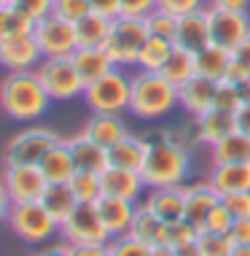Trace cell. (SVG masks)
<instances>
[{
  "label": "cell",
  "mask_w": 250,
  "mask_h": 256,
  "mask_svg": "<svg viewBox=\"0 0 250 256\" xmlns=\"http://www.w3.org/2000/svg\"><path fill=\"white\" fill-rule=\"evenodd\" d=\"M145 189H167V186H183L191 176V151L189 146L167 138L164 132L148 143L143 170Z\"/></svg>",
  "instance_id": "6da1fadb"
},
{
  "label": "cell",
  "mask_w": 250,
  "mask_h": 256,
  "mask_svg": "<svg viewBox=\"0 0 250 256\" xmlns=\"http://www.w3.org/2000/svg\"><path fill=\"white\" fill-rule=\"evenodd\" d=\"M51 98L46 94L35 70L8 73L0 81V108L13 122H35L46 114Z\"/></svg>",
  "instance_id": "7a4b0ae2"
},
{
  "label": "cell",
  "mask_w": 250,
  "mask_h": 256,
  "mask_svg": "<svg viewBox=\"0 0 250 256\" xmlns=\"http://www.w3.org/2000/svg\"><path fill=\"white\" fill-rule=\"evenodd\" d=\"M175 106H178V86H172L162 73L140 70L132 76L129 114H135L143 122H151L167 116Z\"/></svg>",
  "instance_id": "3957f363"
},
{
  "label": "cell",
  "mask_w": 250,
  "mask_h": 256,
  "mask_svg": "<svg viewBox=\"0 0 250 256\" xmlns=\"http://www.w3.org/2000/svg\"><path fill=\"white\" fill-rule=\"evenodd\" d=\"M148 36H151V30L145 19L116 16L102 49L108 52V57L113 60L116 68H129V65H137V57H140V49L148 40Z\"/></svg>",
  "instance_id": "277c9868"
},
{
  "label": "cell",
  "mask_w": 250,
  "mask_h": 256,
  "mask_svg": "<svg viewBox=\"0 0 250 256\" xmlns=\"http://www.w3.org/2000/svg\"><path fill=\"white\" fill-rule=\"evenodd\" d=\"M83 100L92 114H124L132 100V76L124 68H113L83 89Z\"/></svg>",
  "instance_id": "5b68a950"
},
{
  "label": "cell",
  "mask_w": 250,
  "mask_h": 256,
  "mask_svg": "<svg viewBox=\"0 0 250 256\" xmlns=\"http://www.w3.org/2000/svg\"><path fill=\"white\" fill-rule=\"evenodd\" d=\"M35 73H38L40 84H43V89H46V94L51 100H57V102H67V100L81 98L83 89H86L70 57L43 60Z\"/></svg>",
  "instance_id": "8992f818"
},
{
  "label": "cell",
  "mask_w": 250,
  "mask_h": 256,
  "mask_svg": "<svg viewBox=\"0 0 250 256\" xmlns=\"http://www.w3.org/2000/svg\"><path fill=\"white\" fill-rule=\"evenodd\" d=\"M59 232L67 246H108L113 240L100 218L97 202H78Z\"/></svg>",
  "instance_id": "52a82bcc"
},
{
  "label": "cell",
  "mask_w": 250,
  "mask_h": 256,
  "mask_svg": "<svg viewBox=\"0 0 250 256\" xmlns=\"http://www.w3.org/2000/svg\"><path fill=\"white\" fill-rule=\"evenodd\" d=\"M8 226L16 232V238L24 240V243H46L48 238H54V234L59 232V224L51 218V213H48L40 202L11 205Z\"/></svg>",
  "instance_id": "ba28073f"
},
{
  "label": "cell",
  "mask_w": 250,
  "mask_h": 256,
  "mask_svg": "<svg viewBox=\"0 0 250 256\" xmlns=\"http://www.w3.org/2000/svg\"><path fill=\"white\" fill-rule=\"evenodd\" d=\"M62 138L48 127H30L24 132L13 135L5 146V164H40Z\"/></svg>",
  "instance_id": "9c48e42d"
},
{
  "label": "cell",
  "mask_w": 250,
  "mask_h": 256,
  "mask_svg": "<svg viewBox=\"0 0 250 256\" xmlns=\"http://www.w3.org/2000/svg\"><path fill=\"white\" fill-rule=\"evenodd\" d=\"M43 60L51 57H73V52L78 49V40H75V27L70 22H62L59 16L48 14V16L38 19L35 30H32Z\"/></svg>",
  "instance_id": "30bf717a"
},
{
  "label": "cell",
  "mask_w": 250,
  "mask_h": 256,
  "mask_svg": "<svg viewBox=\"0 0 250 256\" xmlns=\"http://www.w3.org/2000/svg\"><path fill=\"white\" fill-rule=\"evenodd\" d=\"M3 184L8 192L11 202H40L46 192V176L40 172L38 164H5L3 170Z\"/></svg>",
  "instance_id": "8fae6325"
},
{
  "label": "cell",
  "mask_w": 250,
  "mask_h": 256,
  "mask_svg": "<svg viewBox=\"0 0 250 256\" xmlns=\"http://www.w3.org/2000/svg\"><path fill=\"white\" fill-rule=\"evenodd\" d=\"M207 22H210V40L215 46L234 52L250 36V19L245 11H229V8H207Z\"/></svg>",
  "instance_id": "7c38bea8"
},
{
  "label": "cell",
  "mask_w": 250,
  "mask_h": 256,
  "mask_svg": "<svg viewBox=\"0 0 250 256\" xmlns=\"http://www.w3.org/2000/svg\"><path fill=\"white\" fill-rule=\"evenodd\" d=\"M43 62L35 38L30 36H13L0 40V65L8 73H24V70H38V65Z\"/></svg>",
  "instance_id": "4fadbf2b"
},
{
  "label": "cell",
  "mask_w": 250,
  "mask_h": 256,
  "mask_svg": "<svg viewBox=\"0 0 250 256\" xmlns=\"http://www.w3.org/2000/svg\"><path fill=\"white\" fill-rule=\"evenodd\" d=\"M97 210H100V218H102V224H105L110 238H121V234H129V230H132L137 202L102 194L100 200H97Z\"/></svg>",
  "instance_id": "5bb4252c"
},
{
  "label": "cell",
  "mask_w": 250,
  "mask_h": 256,
  "mask_svg": "<svg viewBox=\"0 0 250 256\" xmlns=\"http://www.w3.org/2000/svg\"><path fill=\"white\" fill-rule=\"evenodd\" d=\"M100 184L105 197H121V200H132V202H137L145 189L140 172L121 170V168H105L100 172Z\"/></svg>",
  "instance_id": "9a60e30c"
},
{
  "label": "cell",
  "mask_w": 250,
  "mask_h": 256,
  "mask_svg": "<svg viewBox=\"0 0 250 256\" xmlns=\"http://www.w3.org/2000/svg\"><path fill=\"white\" fill-rule=\"evenodd\" d=\"M210 22H207V8L186 14L178 19V36L175 46H183L189 52H202L205 46H210Z\"/></svg>",
  "instance_id": "2e32d148"
},
{
  "label": "cell",
  "mask_w": 250,
  "mask_h": 256,
  "mask_svg": "<svg viewBox=\"0 0 250 256\" xmlns=\"http://www.w3.org/2000/svg\"><path fill=\"white\" fill-rule=\"evenodd\" d=\"M73 65L75 70H78L83 86L94 84L97 78H102L105 73L113 70V60L108 57V52L102 49V46H78V49L73 52Z\"/></svg>",
  "instance_id": "e0dca14e"
},
{
  "label": "cell",
  "mask_w": 250,
  "mask_h": 256,
  "mask_svg": "<svg viewBox=\"0 0 250 256\" xmlns=\"http://www.w3.org/2000/svg\"><path fill=\"white\" fill-rule=\"evenodd\" d=\"M148 143L151 140L129 132L127 138H121L119 143H113V146L108 148V168H121V170L140 172L143 162H145V154H148Z\"/></svg>",
  "instance_id": "ac0fdd59"
},
{
  "label": "cell",
  "mask_w": 250,
  "mask_h": 256,
  "mask_svg": "<svg viewBox=\"0 0 250 256\" xmlns=\"http://www.w3.org/2000/svg\"><path fill=\"white\" fill-rule=\"evenodd\" d=\"M210 186L221 197L250 192V162H232V164H213Z\"/></svg>",
  "instance_id": "d6986e66"
},
{
  "label": "cell",
  "mask_w": 250,
  "mask_h": 256,
  "mask_svg": "<svg viewBox=\"0 0 250 256\" xmlns=\"http://www.w3.org/2000/svg\"><path fill=\"white\" fill-rule=\"evenodd\" d=\"M67 148H70V154H73L75 170L102 172L108 168V148H102L100 143H94L92 138H86L83 132L67 138Z\"/></svg>",
  "instance_id": "ffe728a7"
},
{
  "label": "cell",
  "mask_w": 250,
  "mask_h": 256,
  "mask_svg": "<svg viewBox=\"0 0 250 256\" xmlns=\"http://www.w3.org/2000/svg\"><path fill=\"white\" fill-rule=\"evenodd\" d=\"M81 132L92 138L94 143H100L102 148H110L113 143H119L121 138L129 135V127L124 124L121 114H92V119L86 122V127Z\"/></svg>",
  "instance_id": "44dd1931"
},
{
  "label": "cell",
  "mask_w": 250,
  "mask_h": 256,
  "mask_svg": "<svg viewBox=\"0 0 250 256\" xmlns=\"http://www.w3.org/2000/svg\"><path fill=\"white\" fill-rule=\"evenodd\" d=\"M145 205H148L162 221H167V224H172V221H178V218H186V186L151 189Z\"/></svg>",
  "instance_id": "7402d4cb"
},
{
  "label": "cell",
  "mask_w": 250,
  "mask_h": 256,
  "mask_svg": "<svg viewBox=\"0 0 250 256\" xmlns=\"http://www.w3.org/2000/svg\"><path fill=\"white\" fill-rule=\"evenodd\" d=\"M194 130H197V143H205V146L213 148L215 143H221L226 135H232L237 127H234V114L210 108L207 114H202V116L194 119Z\"/></svg>",
  "instance_id": "603a6c76"
},
{
  "label": "cell",
  "mask_w": 250,
  "mask_h": 256,
  "mask_svg": "<svg viewBox=\"0 0 250 256\" xmlns=\"http://www.w3.org/2000/svg\"><path fill=\"white\" fill-rule=\"evenodd\" d=\"M213 94H215V84L213 81L202 78V76H194L189 84L178 86V106L197 119V116L207 114L213 108Z\"/></svg>",
  "instance_id": "cb8c5ba5"
},
{
  "label": "cell",
  "mask_w": 250,
  "mask_h": 256,
  "mask_svg": "<svg viewBox=\"0 0 250 256\" xmlns=\"http://www.w3.org/2000/svg\"><path fill=\"white\" fill-rule=\"evenodd\" d=\"M218 202H221V194L210 186V181L186 186V218L194 221L199 230H205V221Z\"/></svg>",
  "instance_id": "d4e9b609"
},
{
  "label": "cell",
  "mask_w": 250,
  "mask_h": 256,
  "mask_svg": "<svg viewBox=\"0 0 250 256\" xmlns=\"http://www.w3.org/2000/svg\"><path fill=\"white\" fill-rule=\"evenodd\" d=\"M38 168L46 176L48 184H70V178L75 176V162H73L70 148H67V140H59L57 146L40 159Z\"/></svg>",
  "instance_id": "484cf974"
},
{
  "label": "cell",
  "mask_w": 250,
  "mask_h": 256,
  "mask_svg": "<svg viewBox=\"0 0 250 256\" xmlns=\"http://www.w3.org/2000/svg\"><path fill=\"white\" fill-rule=\"evenodd\" d=\"M129 234H135L137 240H143V243H148V246H162V243H167V221H162L143 202V205H137V210H135V221H132Z\"/></svg>",
  "instance_id": "4316f807"
},
{
  "label": "cell",
  "mask_w": 250,
  "mask_h": 256,
  "mask_svg": "<svg viewBox=\"0 0 250 256\" xmlns=\"http://www.w3.org/2000/svg\"><path fill=\"white\" fill-rule=\"evenodd\" d=\"M229 65H232V52L224 49V46L210 44V46H205L202 52H197V76L213 81V84H218V81L226 78Z\"/></svg>",
  "instance_id": "83f0119b"
},
{
  "label": "cell",
  "mask_w": 250,
  "mask_h": 256,
  "mask_svg": "<svg viewBox=\"0 0 250 256\" xmlns=\"http://www.w3.org/2000/svg\"><path fill=\"white\" fill-rule=\"evenodd\" d=\"M40 205H43L46 210L51 213V218L62 226L67 221V216L75 210L78 200H75L70 184H48L46 192H43V197H40Z\"/></svg>",
  "instance_id": "f1b7e54d"
},
{
  "label": "cell",
  "mask_w": 250,
  "mask_h": 256,
  "mask_svg": "<svg viewBox=\"0 0 250 256\" xmlns=\"http://www.w3.org/2000/svg\"><path fill=\"white\" fill-rule=\"evenodd\" d=\"M162 76L170 81L172 86H183L197 76V52H189L183 46H175L167 60V65L162 68Z\"/></svg>",
  "instance_id": "f546056e"
},
{
  "label": "cell",
  "mask_w": 250,
  "mask_h": 256,
  "mask_svg": "<svg viewBox=\"0 0 250 256\" xmlns=\"http://www.w3.org/2000/svg\"><path fill=\"white\" fill-rule=\"evenodd\" d=\"M110 24H113V19L102 16V14L89 11L81 22L73 24L78 46H105V40L110 36Z\"/></svg>",
  "instance_id": "4dcf8cb0"
},
{
  "label": "cell",
  "mask_w": 250,
  "mask_h": 256,
  "mask_svg": "<svg viewBox=\"0 0 250 256\" xmlns=\"http://www.w3.org/2000/svg\"><path fill=\"white\" fill-rule=\"evenodd\" d=\"M232 162H250V135H242L237 130L213 146V164Z\"/></svg>",
  "instance_id": "1f68e13d"
},
{
  "label": "cell",
  "mask_w": 250,
  "mask_h": 256,
  "mask_svg": "<svg viewBox=\"0 0 250 256\" xmlns=\"http://www.w3.org/2000/svg\"><path fill=\"white\" fill-rule=\"evenodd\" d=\"M175 44L167 38H159V36H148V40L143 44L140 49V57H137V68L140 70H148V73H162V68L167 65Z\"/></svg>",
  "instance_id": "d6a6232c"
},
{
  "label": "cell",
  "mask_w": 250,
  "mask_h": 256,
  "mask_svg": "<svg viewBox=\"0 0 250 256\" xmlns=\"http://www.w3.org/2000/svg\"><path fill=\"white\" fill-rule=\"evenodd\" d=\"M32 30H35V19L27 16L22 8H16L13 3H5L0 8V40L13 36H30Z\"/></svg>",
  "instance_id": "836d02e7"
},
{
  "label": "cell",
  "mask_w": 250,
  "mask_h": 256,
  "mask_svg": "<svg viewBox=\"0 0 250 256\" xmlns=\"http://www.w3.org/2000/svg\"><path fill=\"white\" fill-rule=\"evenodd\" d=\"M70 189L78 202H97L102 197V184H100V172H86V170H75V176L70 178Z\"/></svg>",
  "instance_id": "e575fe53"
},
{
  "label": "cell",
  "mask_w": 250,
  "mask_h": 256,
  "mask_svg": "<svg viewBox=\"0 0 250 256\" xmlns=\"http://www.w3.org/2000/svg\"><path fill=\"white\" fill-rule=\"evenodd\" d=\"M242 106V94L240 86L232 81H218L215 84V94H213V108L215 110H226V114H237V108Z\"/></svg>",
  "instance_id": "d590c367"
},
{
  "label": "cell",
  "mask_w": 250,
  "mask_h": 256,
  "mask_svg": "<svg viewBox=\"0 0 250 256\" xmlns=\"http://www.w3.org/2000/svg\"><path fill=\"white\" fill-rule=\"evenodd\" d=\"M197 243H199L202 256H232V251H234V240L229 234H221V232L202 230Z\"/></svg>",
  "instance_id": "8d00e7d4"
},
{
  "label": "cell",
  "mask_w": 250,
  "mask_h": 256,
  "mask_svg": "<svg viewBox=\"0 0 250 256\" xmlns=\"http://www.w3.org/2000/svg\"><path fill=\"white\" fill-rule=\"evenodd\" d=\"M199 234H202V230L189 218H178V221H172V224H167V243L172 248L186 246V243H197Z\"/></svg>",
  "instance_id": "74e56055"
},
{
  "label": "cell",
  "mask_w": 250,
  "mask_h": 256,
  "mask_svg": "<svg viewBox=\"0 0 250 256\" xmlns=\"http://www.w3.org/2000/svg\"><path fill=\"white\" fill-rule=\"evenodd\" d=\"M178 19H180V16H175V14H167V11H162V8H156L148 19H145V22H148L151 36L167 38V40H172V44H175V36H178Z\"/></svg>",
  "instance_id": "f35d334b"
},
{
  "label": "cell",
  "mask_w": 250,
  "mask_h": 256,
  "mask_svg": "<svg viewBox=\"0 0 250 256\" xmlns=\"http://www.w3.org/2000/svg\"><path fill=\"white\" fill-rule=\"evenodd\" d=\"M151 248L154 246L137 240L135 234H121V238H113L108 243V254L110 256H151Z\"/></svg>",
  "instance_id": "ab89813d"
},
{
  "label": "cell",
  "mask_w": 250,
  "mask_h": 256,
  "mask_svg": "<svg viewBox=\"0 0 250 256\" xmlns=\"http://www.w3.org/2000/svg\"><path fill=\"white\" fill-rule=\"evenodd\" d=\"M92 11V6H89V0H54V16H59L62 22H81L86 14Z\"/></svg>",
  "instance_id": "60d3db41"
},
{
  "label": "cell",
  "mask_w": 250,
  "mask_h": 256,
  "mask_svg": "<svg viewBox=\"0 0 250 256\" xmlns=\"http://www.w3.org/2000/svg\"><path fill=\"white\" fill-rule=\"evenodd\" d=\"M232 224H234V216L226 210V205L224 202H218L213 208V213L207 216L205 221V230L207 232H221V234H229L232 232Z\"/></svg>",
  "instance_id": "b9f144b4"
},
{
  "label": "cell",
  "mask_w": 250,
  "mask_h": 256,
  "mask_svg": "<svg viewBox=\"0 0 250 256\" xmlns=\"http://www.w3.org/2000/svg\"><path fill=\"white\" fill-rule=\"evenodd\" d=\"M159 8V0H121V16L148 19Z\"/></svg>",
  "instance_id": "7bdbcfd3"
},
{
  "label": "cell",
  "mask_w": 250,
  "mask_h": 256,
  "mask_svg": "<svg viewBox=\"0 0 250 256\" xmlns=\"http://www.w3.org/2000/svg\"><path fill=\"white\" fill-rule=\"evenodd\" d=\"M221 202L226 205V210L234 218H250V192H240V194H226L221 197Z\"/></svg>",
  "instance_id": "ee69618b"
},
{
  "label": "cell",
  "mask_w": 250,
  "mask_h": 256,
  "mask_svg": "<svg viewBox=\"0 0 250 256\" xmlns=\"http://www.w3.org/2000/svg\"><path fill=\"white\" fill-rule=\"evenodd\" d=\"M11 3L16 6V8H22L27 16H32L35 22L54 11V0H11Z\"/></svg>",
  "instance_id": "f6af8a7d"
},
{
  "label": "cell",
  "mask_w": 250,
  "mask_h": 256,
  "mask_svg": "<svg viewBox=\"0 0 250 256\" xmlns=\"http://www.w3.org/2000/svg\"><path fill=\"white\" fill-rule=\"evenodd\" d=\"M159 8L167 14H175V16H186V14L202 11L205 3L202 0H159Z\"/></svg>",
  "instance_id": "bcb514c9"
},
{
  "label": "cell",
  "mask_w": 250,
  "mask_h": 256,
  "mask_svg": "<svg viewBox=\"0 0 250 256\" xmlns=\"http://www.w3.org/2000/svg\"><path fill=\"white\" fill-rule=\"evenodd\" d=\"M89 6H92L94 14H102L108 19L121 16V0H89Z\"/></svg>",
  "instance_id": "7dc6e473"
},
{
  "label": "cell",
  "mask_w": 250,
  "mask_h": 256,
  "mask_svg": "<svg viewBox=\"0 0 250 256\" xmlns=\"http://www.w3.org/2000/svg\"><path fill=\"white\" fill-rule=\"evenodd\" d=\"M229 238L234 240V246H245V243H250V218H234Z\"/></svg>",
  "instance_id": "c3c4849f"
},
{
  "label": "cell",
  "mask_w": 250,
  "mask_h": 256,
  "mask_svg": "<svg viewBox=\"0 0 250 256\" xmlns=\"http://www.w3.org/2000/svg\"><path fill=\"white\" fill-rule=\"evenodd\" d=\"M250 78V70L245 65H242L240 60H234V54H232V65H229V73H226V81H232V84H245V81Z\"/></svg>",
  "instance_id": "681fc988"
},
{
  "label": "cell",
  "mask_w": 250,
  "mask_h": 256,
  "mask_svg": "<svg viewBox=\"0 0 250 256\" xmlns=\"http://www.w3.org/2000/svg\"><path fill=\"white\" fill-rule=\"evenodd\" d=\"M234 127H237V132L250 135V102H242L237 108V114H234Z\"/></svg>",
  "instance_id": "f907efd6"
},
{
  "label": "cell",
  "mask_w": 250,
  "mask_h": 256,
  "mask_svg": "<svg viewBox=\"0 0 250 256\" xmlns=\"http://www.w3.org/2000/svg\"><path fill=\"white\" fill-rule=\"evenodd\" d=\"M70 256H110L108 246H70Z\"/></svg>",
  "instance_id": "816d5d0a"
},
{
  "label": "cell",
  "mask_w": 250,
  "mask_h": 256,
  "mask_svg": "<svg viewBox=\"0 0 250 256\" xmlns=\"http://www.w3.org/2000/svg\"><path fill=\"white\" fill-rule=\"evenodd\" d=\"M232 54H234V60H240L242 65H245L248 70H250V36H248L245 40H242V44H240V46H237V49H234Z\"/></svg>",
  "instance_id": "f5cc1de1"
},
{
  "label": "cell",
  "mask_w": 250,
  "mask_h": 256,
  "mask_svg": "<svg viewBox=\"0 0 250 256\" xmlns=\"http://www.w3.org/2000/svg\"><path fill=\"white\" fill-rule=\"evenodd\" d=\"M250 0H210V6L215 8H229V11H245Z\"/></svg>",
  "instance_id": "db71d44e"
},
{
  "label": "cell",
  "mask_w": 250,
  "mask_h": 256,
  "mask_svg": "<svg viewBox=\"0 0 250 256\" xmlns=\"http://www.w3.org/2000/svg\"><path fill=\"white\" fill-rule=\"evenodd\" d=\"M11 197H8V192H5V184H3V178H0V221H5L8 218V213H11Z\"/></svg>",
  "instance_id": "11a10c76"
},
{
  "label": "cell",
  "mask_w": 250,
  "mask_h": 256,
  "mask_svg": "<svg viewBox=\"0 0 250 256\" xmlns=\"http://www.w3.org/2000/svg\"><path fill=\"white\" fill-rule=\"evenodd\" d=\"M38 256H70V246L67 243H59V246H48L43 248Z\"/></svg>",
  "instance_id": "9f6ffc18"
},
{
  "label": "cell",
  "mask_w": 250,
  "mask_h": 256,
  "mask_svg": "<svg viewBox=\"0 0 250 256\" xmlns=\"http://www.w3.org/2000/svg\"><path fill=\"white\" fill-rule=\"evenodd\" d=\"M175 256H202V251H199V243H186L175 248Z\"/></svg>",
  "instance_id": "6f0895ef"
},
{
  "label": "cell",
  "mask_w": 250,
  "mask_h": 256,
  "mask_svg": "<svg viewBox=\"0 0 250 256\" xmlns=\"http://www.w3.org/2000/svg\"><path fill=\"white\" fill-rule=\"evenodd\" d=\"M151 256H175V248H172L170 243L154 246V248H151Z\"/></svg>",
  "instance_id": "680465c9"
},
{
  "label": "cell",
  "mask_w": 250,
  "mask_h": 256,
  "mask_svg": "<svg viewBox=\"0 0 250 256\" xmlns=\"http://www.w3.org/2000/svg\"><path fill=\"white\" fill-rule=\"evenodd\" d=\"M240 94H242V102H250V78L245 84H240Z\"/></svg>",
  "instance_id": "91938a15"
},
{
  "label": "cell",
  "mask_w": 250,
  "mask_h": 256,
  "mask_svg": "<svg viewBox=\"0 0 250 256\" xmlns=\"http://www.w3.org/2000/svg\"><path fill=\"white\" fill-rule=\"evenodd\" d=\"M232 256H250V243H245V246H234Z\"/></svg>",
  "instance_id": "94428289"
},
{
  "label": "cell",
  "mask_w": 250,
  "mask_h": 256,
  "mask_svg": "<svg viewBox=\"0 0 250 256\" xmlns=\"http://www.w3.org/2000/svg\"><path fill=\"white\" fill-rule=\"evenodd\" d=\"M3 6H5V0H0V8H3Z\"/></svg>",
  "instance_id": "6125c7cd"
},
{
  "label": "cell",
  "mask_w": 250,
  "mask_h": 256,
  "mask_svg": "<svg viewBox=\"0 0 250 256\" xmlns=\"http://www.w3.org/2000/svg\"><path fill=\"white\" fill-rule=\"evenodd\" d=\"M5 3H11V0H5Z\"/></svg>",
  "instance_id": "be15d7a7"
}]
</instances>
